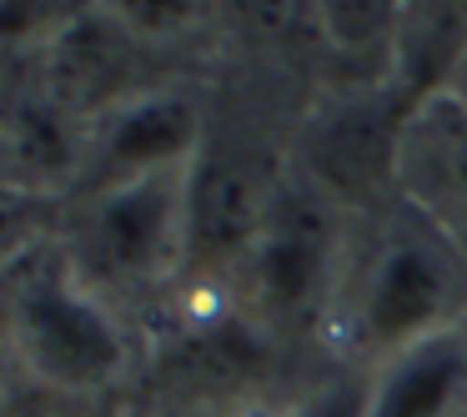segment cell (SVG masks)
Here are the masks:
<instances>
[{
	"mask_svg": "<svg viewBox=\"0 0 467 417\" xmlns=\"http://www.w3.org/2000/svg\"><path fill=\"white\" fill-rule=\"evenodd\" d=\"M11 192V146H0V202Z\"/></svg>",
	"mask_w": 467,
	"mask_h": 417,
	"instance_id": "9a60e30c",
	"label": "cell"
},
{
	"mask_svg": "<svg viewBox=\"0 0 467 417\" xmlns=\"http://www.w3.org/2000/svg\"><path fill=\"white\" fill-rule=\"evenodd\" d=\"M276 192L282 186L266 176L262 156L236 146L196 151L186 172V262L206 272L246 266L252 246L266 232Z\"/></svg>",
	"mask_w": 467,
	"mask_h": 417,
	"instance_id": "5b68a950",
	"label": "cell"
},
{
	"mask_svg": "<svg viewBox=\"0 0 467 417\" xmlns=\"http://www.w3.org/2000/svg\"><path fill=\"white\" fill-rule=\"evenodd\" d=\"M196 111L176 96H141L126 101L121 111L106 121L101 156H106V182H126V176H151V172H176V166L196 162Z\"/></svg>",
	"mask_w": 467,
	"mask_h": 417,
	"instance_id": "9c48e42d",
	"label": "cell"
},
{
	"mask_svg": "<svg viewBox=\"0 0 467 417\" xmlns=\"http://www.w3.org/2000/svg\"><path fill=\"white\" fill-rule=\"evenodd\" d=\"M186 172H151L96 186L81 216V282L141 287L186 262Z\"/></svg>",
	"mask_w": 467,
	"mask_h": 417,
	"instance_id": "3957f363",
	"label": "cell"
},
{
	"mask_svg": "<svg viewBox=\"0 0 467 417\" xmlns=\"http://www.w3.org/2000/svg\"><path fill=\"white\" fill-rule=\"evenodd\" d=\"M412 0H317V26L342 56H372L402 36Z\"/></svg>",
	"mask_w": 467,
	"mask_h": 417,
	"instance_id": "8fae6325",
	"label": "cell"
},
{
	"mask_svg": "<svg viewBox=\"0 0 467 417\" xmlns=\"http://www.w3.org/2000/svg\"><path fill=\"white\" fill-rule=\"evenodd\" d=\"M0 372H5V367H0Z\"/></svg>",
	"mask_w": 467,
	"mask_h": 417,
	"instance_id": "2e32d148",
	"label": "cell"
},
{
	"mask_svg": "<svg viewBox=\"0 0 467 417\" xmlns=\"http://www.w3.org/2000/svg\"><path fill=\"white\" fill-rule=\"evenodd\" d=\"M467 407V342L457 332L382 357L367 387L362 417H462Z\"/></svg>",
	"mask_w": 467,
	"mask_h": 417,
	"instance_id": "ba28073f",
	"label": "cell"
},
{
	"mask_svg": "<svg viewBox=\"0 0 467 417\" xmlns=\"http://www.w3.org/2000/svg\"><path fill=\"white\" fill-rule=\"evenodd\" d=\"M222 11L246 41L282 46L306 31V21H317V0H222Z\"/></svg>",
	"mask_w": 467,
	"mask_h": 417,
	"instance_id": "4fadbf2b",
	"label": "cell"
},
{
	"mask_svg": "<svg viewBox=\"0 0 467 417\" xmlns=\"http://www.w3.org/2000/svg\"><path fill=\"white\" fill-rule=\"evenodd\" d=\"M442 91L452 96V101L467 106V36L457 41V56L447 61V76H442Z\"/></svg>",
	"mask_w": 467,
	"mask_h": 417,
	"instance_id": "5bb4252c",
	"label": "cell"
},
{
	"mask_svg": "<svg viewBox=\"0 0 467 417\" xmlns=\"http://www.w3.org/2000/svg\"><path fill=\"white\" fill-rule=\"evenodd\" d=\"M101 11L111 16L126 36L151 46V41H171V36L192 31V26L202 21L206 0H101Z\"/></svg>",
	"mask_w": 467,
	"mask_h": 417,
	"instance_id": "7c38bea8",
	"label": "cell"
},
{
	"mask_svg": "<svg viewBox=\"0 0 467 417\" xmlns=\"http://www.w3.org/2000/svg\"><path fill=\"white\" fill-rule=\"evenodd\" d=\"M402 186L407 202L447 226L467 246V106L432 91L402 136Z\"/></svg>",
	"mask_w": 467,
	"mask_h": 417,
	"instance_id": "52a82bcc",
	"label": "cell"
},
{
	"mask_svg": "<svg viewBox=\"0 0 467 417\" xmlns=\"http://www.w3.org/2000/svg\"><path fill=\"white\" fill-rule=\"evenodd\" d=\"M252 292L272 322L302 327L322 307L332 287V226H327V202H317L306 186L276 192V206L266 216L262 242L246 256Z\"/></svg>",
	"mask_w": 467,
	"mask_h": 417,
	"instance_id": "8992f818",
	"label": "cell"
},
{
	"mask_svg": "<svg viewBox=\"0 0 467 417\" xmlns=\"http://www.w3.org/2000/svg\"><path fill=\"white\" fill-rule=\"evenodd\" d=\"M407 116L392 96H347L302 131V186L327 206H377L402 182Z\"/></svg>",
	"mask_w": 467,
	"mask_h": 417,
	"instance_id": "277c9868",
	"label": "cell"
},
{
	"mask_svg": "<svg viewBox=\"0 0 467 417\" xmlns=\"http://www.w3.org/2000/svg\"><path fill=\"white\" fill-rule=\"evenodd\" d=\"M11 347L56 392H101L126 372V332L76 266H36L11 292Z\"/></svg>",
	"mask_w": 467,
	"mask_h": 417,
	"instance_id": "7a4b0ae2",
	"label": "cell"
},
{
	"mask_svg": "<svg viewBox=\"0 0 467 417\" xmlns=\"http://www.w3.org/2000/svg\"><path fill=\"white\" fill-rule=\"evenodd\" d=\"M136 36H126L111 16L96 5L91 16L71 21L51 46V91L66 111H91L121 96L136 61Z\"/></svg>",
	"mask_w": 467,
	"mask_h": 417,
	"instance_id": "30bf717a",
	"label": "cell"
},
{
	"mask_svg": "<svg viewBox=\"0 0 467 417\" xmlns=\"http://www.w3.org/2000/svg\"><path fill=\"white\" fill-rule=\"evenodd\" d=\"M467 312V246L422 206L402 202L382 216L357 276V342L382 362L417 342L457 332Z\"/></svg>",
	"mask_w": 467,
	"mask_h": 417,
	"instance_id": "6da1fadb",
	"label": "cell"
}]
</instances>
